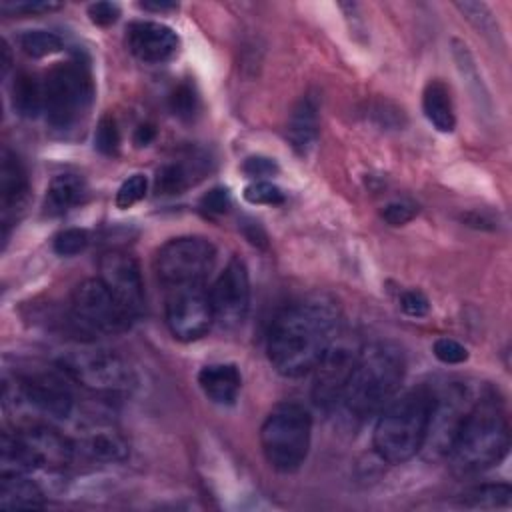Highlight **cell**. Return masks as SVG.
I'll return each instance as SVG.
<instances>
[{"instance_id": "obj_40", "label": "cell", "mask_w": 512, "mask_h": 512, "mask_svg": "<svg viewBox=\"0 0 512 512\" xmlns=\"http://www.w3.org/2000/svg\"><path fill=\"white\" fill-rule=\"evenodd\" d=\"M88 16L98 26H110L120 16V6L114 2H94L88 6Z\"/></svg>"}, {"instance_id": "obj_29", "label": "cell", "mask_w": 512, "mask_h": 512, "mask_svg": "<svg viewBox=\"0 0 512 512\" xmlns=\"http://www.w3.org/2000/svg\"><path fill=\"white\" fill-rule=\"evenodd\" d=\"M168 104L172 114L182 120H192L200 108L198 94L188 82H180L178 86H174V90L168 96Z\"/></svg>"}, {"instance_id": "obj_30", "label": "cell", "mask_w": 512, "mask_h": 512, "mask_svg": "<svg viewBox=\"0 0 512 512\" xmlns=\"http://www.w3.org/2000/svg\"><path fill=\"white\" fill-rule=\"evenodd\" d=\"M94 148L104 156H116L120 148V130L114 116L106 114L98 120L94 132Z\"/></svg>"}, {"instance_id": "obj_41", "label": "cell", "mask_w": 512, "mask_h": 512, "mask_svg": "<svg viewBox=\"0 0 512 512\" xmlns=\"http://www.w3.org/2000/svg\"><path fill=\"white\" fill-rule=\"evenodd\" d=\"M242 170L250 178H264V176L276 174L278 172V164L272 158H266V156H250V158L244 160Z\"/></svg>"}, {"instance_id": "obj_23", "label": "cell", "mask_w": 512, "mask_h": 512, "mask_svg": "<svg viewBox=\"0 0 512 512\" xmlns=\"http://www.w3.org/2000/svg\"><path fill=\"white\" fill-rule=\"evenodd\" d=\"M422 110L438 132H452L456 126L450 90L442 80H430L422 92Z\"/></svg>"}, {"instance_id": "obj_4", "label": "cell", "mask_w": 512, "mask_h": 512, "mask_svg": "<svg viewBox=\"0 0 512 512\" xmlns=\"http://www.w3.org/2000/svg\"><path fill=\"white\" fill-rule=\"evenodd\" d=\"M432 392L414 388L394 396L382 410L374 428V450L388 464H404L424 444Z\"/></svg>"}, {"instance_id": "obj_20", "label": "cell", "mask_w": 512, "mask_h": 512, "mask_svg": "<svg viewBox=\"0 0 512 512\" xmlns=\"http://www.w3.org/2000/svg\"><path fill=\"white\" fill-rule=\"evenodd\" d=\"M198 384L206 398L220 406H232L242 388V376L234 364H206L198 372Z\"/></svg>"}, {"instance_id": "obj_2", "label": "cell", "mask_w": 512, "mask_h": 512, "mask_svg": "<svg viewBox=\"0 0 512 512\" xmlns=\"http://www.w3.org/2000/svg\"><path fill=\"white\" fill-rule=\"evenodd\" d=\"M508 448V416L494 396H484L474 400L446 458L454 474L474 476L500 464Z\"/></svg>"}, {"instance_id": "obj_7", "label": "cell", "mask_w": 512, "mask_h": 512, "mask_svg": "<svg viewBox=\"0 0 512 512\" xmlns=\"http://www.w3.org/2000/svg\"><path fill=\"white\" fill-rule=\"evenodd\" d=\"M94 82L84 60L56 64L44 80V112L54 130H72L90 110Z\"/></svg>"}, {"instance_id": "obj_22", "label": "cell", "mask_w": 512, "mask_h": 512, "mask_svg": "<svg viewBox=\"0 0 512 512\" xmlns=\"http://www.w3.org/2000/svg\"><path fill=\"white\" fill-rule=\"evenodd\" d=\"M0 506L6 510H34L44 506V492L26 474L0 476Z\"/></svg>"}, {"instance_id": "obj_8", "label": "cell", "mask_w": 512, "mask_h": 512, "mask_svg": "<svg viewBox=\"0 0 512 512\" xmlns=\"http://www.w3.org/2000/svg\"><path fill=\"white\" fill-rule=\"evenodd\" d=\"M58 366L72 382L100 396L126 394L136 382L128 362L106 348L70 350L60 358Z\"/></svg>"}, {"instance_id": "obj_33", "label": "cell", "mask_w": 512, "mask_h": 512, "mask_svg": "<svg viewBox=\"0 0 512 512\" xmlns=\"http://www.w3.org/2000/svg\"><path fill=\"white\" fill-rule=\"evenodd\" d=\"M244 198L250 202V204H268V206H276V204H282L284 202V192L270 184V182H252L250 186L244 188Z\"/></svg>"}, {"instance_id": "obj_16", "label": "cell", "mask_w": 512, "mask_h": 512, "mask_svg": "<svg viewBox=\"0 0 512 512\" xmlns=\"http://www.w3.org/2000/svg\"><path fill=\"white\" fill-rule=\"evenodd\" d=\"M214 320L226 328L238 326L250 308L248 268L240 258H230L208 290Z\"/></svg>"}, {"instance_id": "obj_43", "label": "cell", "mask_w": 512, "mask_h": 512, "mask_svg": "<svg viewBox=\"0 0 512 512\" xmlns=\"http://www.w3.org/2000/svg\"><path fill=\"white\" fill-rule=\"evenodd\" d=\"M140 8L152 10V12H166V10L178 8V4H176V2H142Z\"/></svg>"}, {"instance_id": "obj_18", "label": "cell", "mask_w": 512, "mask_h": 512, "mask_svg": "<svg viewBox=\"0 0 512 512\" xmlns=\"http://www.w3.org/2000/svg\"><path fill=\"white\" fill-rule=\"evenodd\" d=\"M126 44L128 50L142 62H164L172 58L178 50V34L160 22L140 20L132 22L126 28Z\"/></svg>"}, {"instance_id": "obj_35", "label": "cell", "mask_w": 512, "mask_h": 512, "mask_svg": "<svg viewBox=\"0 0 512 512\" xmlns=\"http://www.w3.org/2000/svg\"><path fill=\"white\" fill-rule=\"evenodd\" d=\"M434 356L444 364H462L468 360V350L454 338H438L432 346Z\"/></svg>"}, {"instance_id": "obj_36", "label": "cell", "mask_w": 512, "mask_h": 512, "mask_svg": "<svg viewBox=\"0 0 512 512\" xmlns=\"http://www.w3.org/2000/svg\"><path fill=\"white\" fill-rule=\"evenodd\" d=\"M58 2H46V0H4L0 10L4 14H40V12H50L58 10Z\"/></svg>"}, {"instance_id": "obj_37", "label": "cell", "mask_w": 512, "mask_h": 512, "mask_svg": "<svg viewBox=\"0 0 512 512\" xmlns=\"http://www.w3.org/2000/svg\"><path fill=\"white\" fill-rule=\"evenodd\" d=\"M230 204H232V200H230V192L226 188H212L200 200V208L208 214H224V212H228Z\"/></svg>"}, {"instance_id": "obj_32", "label": "cell", "mask_w": 512, "mask_h": 512, "mask_svg": "<svg viewBox=\"0 0 512 512\" xmlns=\"http://www.w3.org/2000/svg\"><path fill=\"white\" fill-rule=\"evenodd\" d=\"M146 188H148V180L144 174H132L130 178H126L118 192H116V206L120 210H126L130 206H134L136 202H140L146 196Z\"/></svg>"}, {"instance_id": "obj_15", "label": "cell", "mask_w": 512, "mask_h": 512, "mask_svg": "<svg viewBox=\"0 0 512 512\" xmlns=\"http://www.w3.org/2000/svg\"><path fill=\"white\" fill-rule=\"evenodd\" d=\"M98 278L120 302L132 320L144 312L146 296L140 266L136 258L124 250H108L98 260Z\"/></svg>"}, {"instance_id": "obj_24", "label": "cell", "mask_w": 512, "mask_h": 512, "mask_svg": "<svg viewBox=\"0 0 512 512\" xmlns=\"http://www.w3.org/2000/svg\"><path fill=\"white\" fill-rule=\"evenodd\" d=\"M86 186L80 176L76 174H58L52 178L46 198H44V212L50 216H60L78 206L84 200Z\"/></svg>"}, {"instance_id": "obj_6", "label": "cell", "mask_w": 512, "mask_h": 512, "mask_svg": "<svg viewBox=\"0 0 512 512\" xmlns=\"http://www.w3.org/2000/svg\"><path fill=\"white\" fill-rule=\"evenodd\" d=\"M312 418L302 404H278L260 428V446L266 462L278 472L298 470L310 450Z\"/></svg>"}, {"instance_id": "obj_17", "label": "cell", "mask_w": 512, "mask_h": 512, "mask_svg": "<svg viewBox=\"0 0 512 512\" xmlns=\"http://www.w3.org/2000/svg\"><path fill=\"white\" fill-rule=\"evenodd\" d=\"M76 448L94 462L114 464L128 458V440L120 428L104 418L92 416L82 422Z\"/></svg>"}, {"instance_id": "obj_3", "label": "cell", "mask_w": 512, "mask_h": 512, "mask_svg": "<svg viewBox=\"0 0 512 512\" xmlns=\"http://www.w3.org/2000/svg\"><path fill=\"white\" fill-rule=\"evenodd\" d=\"M404 370V354L396 344L372 342L362 346L340 396L344 410L358 420L380 414V410L396 396Z\"/></svg>"}, {"instance_id": "obj_38", "label": "cell", "mask_w": 512, "mask_h": 512, "mask_svg": "<svg viewBox=\"0 0 512 512\" xmlns=\"http://www.w3.org/2000/svg\"><path fill=\"white\" fill-rule=\"evenodd\" d=\"M416 216V206L410 202H390L382 210V218L390 226H402Z\"/></svg>"}, {"instance_id": "obj_12", "label": "cell", "mask_w": 512, "mask_h": 512, "mask_svg": "<svg viewBox=\"0 0 512 512\" xmlns=\"http://www.w3.org/2000/svg\"><path fill=\"white\" fill-rule=\"evenodd\" d=\"M474 400L476 398L464 384H448L442 392H432V408L420 452L432 460L446 458Z\"/></svg>"}, {"instance_id": "obj_26", "label": "cell", "mask_w": 512, "mask_h": 512, "mask_svg": "<svg viewBox=\"0 0 512 512\" xmlns=\"http://www.w3.org/2000/svg\"><path fill=\"white\" fill-rule=\"evenodd\" d=\"M512 488L508 484H480L462 494V504L470 508H502L508 506Z\"/></svg>"}, {"instance_id": "obj_44", "label": "cell", "mask_w": 512, "mask_h": 512, "mask_svg": "<svg viewBox=\"0 0 512 512\" xmlns=\"http://www.w3.org/2000/svg\"><path fill=\"white\" fill-rule=\"evenodd\" d=\"M0 54H2V74L6 76L10 64H12V56H10V48L6 44V40H2V48H0Z\"/></svg>"}, {"instance_id": "obj_10", "label": "cell", "mask_w": 512, "mask_h": 512, "mask_svg": "<svg viewBox=\"0 0 512 512\" xmlns=\"http://www.w3.org/2000/svg\"><path fill=\"white\" fill-rule=\"evenodd\" d=\"M134 320L100 278L80 282L70 296V324L80 336L98 338L124 332Z\"/></svg>"}, {"instance_id": "obj_1", "label": "cell", "mask_w": 512, "mask_h": 512, "mask_svg": "<svg viewBox=\"0 0 512 512\" xmlns=\"http://www.w3.org/2000/svg\"><path fill=\"white\" fill-rule=\"evenodd\" d=\"M340 308L328 296H308L286 306L268 332V358L276 372L298 378L314 370L340 334Z\"/></svg>"}, {"instance_id": "obj_13", "label": "cell", "mask_w": 512, "mask_h": 512, "mask_svg": "<svg viewBox=\"0 0 512 512\" xmlns=\"http://www.w3.org/2000/svg\"><path fill=\"white\" fill-rule=\"evenodd\" d=\"M362 344L356 336L340 332L328 350L322 354L318 364L314 366V384H312V400L320 408H332L340 402L342 390L352 374V368L358 360Z\"/></svg>"}, {"instance_id": "obj_21", "label": "cell", "mask_w": 512, "mask_h": 512, "mask_svg": "<svg viewBox=\"0 0 512 512\" xmlns=\"http://www.w3.org/2000/svg\"><path fill=\"white\" fill-rule=\"evenodd\" d=\"M28 194V176L20 162V158L8 150L2 148L0 154V206L4 224L8 222V216L12 210H18Z\"/></svg>"}, {"instance_id": "obj_9", "label": "cell", "mask_w": 512, "mask_h": 512, "mask_svg": "<svg viewBox=\"0 0 512 512\" xmlns=\"http://www.w3.org/2000/svg\"><path fill=\"white\" fill-rule=\"evenodd\" d=\"M216 262L212 242L200 236H180L162 244L154 256L158 282L168 290L204 286Z\"/></svg>"}, {"instance_id": "obj_14", "label": "cell", "mask_w": 512, "mask_h": 512, "mask_svg": "<svg viewBox=\"0 0 512 512\" xmlns=\"http://www.w3.org/2000/svg\"><path fill=\"white\" fill-rule=\"evenodd\" d=\"M214 322L208 292L204 286L168 290L166 326L176 340L194 342L208 334Z\"/></svg>"}, {"instance_id": "obj_39", "label": "cell", "mask_w": 512, "mask_h": 512, "mask_svg": "<svg viewBox=\"0 0 512 512\" xmlns=\"http://www.w3.org/2000/svg\"><path fill=\"white\" fill-rule=\"evenodd\" d=\"M400 306L408 316H414V318H422L430 310V302L420 290H406L400 298Z\"/></svg>"}, {"instance_id": "obj_19", "label": "cell", "mask_w": 512, "mask_h": 512, "mask_svg": "<svg viewBox=\"0 0 512 512\" xmlns=\"http://www.w3.org/2000/svg\"><path fill=\"white\" fill-rule=\"evenodd\" d=\"M318 128H320L318 98L316 94L308 92L294 104L288 116L286 138L300 156H306L318 140Z\"/></svg>"}, {"instance_id": "obj_34", "label": "cell", "mask_w": 512, "mask_h": 512, "mask_svg": "<svg viewBox=\"0 0 512 512\" xmlns=\"http://www.w3.org/2000/svg\"><path fill=\"white\" fill-rule=\"evenodd\" d=\"M458 10L476 26L480 28L484 34H494V18L490 14V10L486 8V4L482 2H456Z\"/></svg>"}, {"instance_id": "obj_28", "label": "cell", "mask_w": 512, "mask_h": 512, "mask_svg": "<svg viewBox=\"0 0 512 512\" xmlns=\"http://www.w3.org/2000/svg\"><path fill=\"white\" fill-rule=\"evenodd\" d=\"M18 46L30 58H44L62 50V38L48 30H26L20 34Z\"/></svg>"}, {"instance_id": "obj_25", "label": "cell", "mask_w": 512, "mask_h": 512, "mask_svg": "<svg viewBox=\"0 0 512 512\" xmlns=\"http://www.w3.org/2000/svg\"><path fill=\"white\" fill-rule=\"evenodd\" d=\"M12 106L24 118H36L44 110V84L30 74L18 72L12 80Z\"/></svg>"}, {"instance_id": "obj_11", "label": "cell", "mask_w": 512, "mask_h": 512, "mask_svg": "<svg viewBox=\"0 0 512 512\" xmlns=\"http://www.w3.org/2000/svg\"><path fill=\"white\" fill-rule=\"evenodd\" d=\"M4 412L34 410L52 420H64L74 410V396L66 380L54 372H36L4 380Z\"/></svg>"}, {"instance_id": "obj_5", "label": "cell", "mask_w": 512, "mask_h": 512, "mask_svg": "<svg viewBox=\"0 0 512 512\" xmlns=\"http://www.w3.org/2000/svg\"><path fill=\"white\" fill-rule=\"evenodd\" d=\"M76 444L48 424H22L4 432L0 440L2 474H28L32 470H64L72 464Z\"/></svg>"}, {"instance_id": "obj_27", "label": "cell", "mask_w": 512, "mask_h": 512, "mask_svg": "<svg viewBox=\"0 0 512 512\" xmlns=\"http://www.w3.org/2000/svg\"><path fill=\"white\" fill-rule=\"evenodd\" d=\"M190 184V168L184 162H166L156 170L154 190L160 196L182 194Z\"/></svg>"}, {"instance_id": "obj_42", "label": "cell", "mask_w": 512, "mask_h": 512, "mask_svg": "<svg viewBox=\"0 0 512 512\" xmlns=\"http://www.w3.org/2000/svg\"><path fill=\"white\" fill-rule=\"evenodd\" d=\"M154 138H156V126L150 124V122H144L134 130V144L136 146H148Z\"/></svg>"}, {"instance_id": "obj_31", "label": "cell", "mask_w": 512, "mask_h": 512, "mask_svg": "<svg viewBox=\"0 0 512 512\" xmlns=\"http://www.w3.org/2000/svg\"><path fill=\"white\" fill-rule=\"evenodd\" d=\"M88 232L82 228H66L54 236V252L58 256H76L88 246Z\"/></svg>"}]
</instances>
